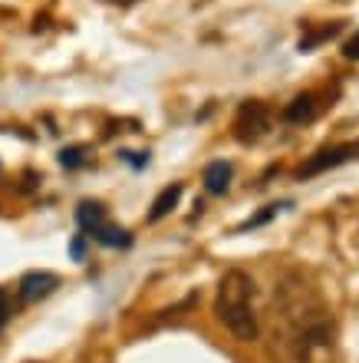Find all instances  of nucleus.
<instances>
[{"label": "nucleus", "mask_w": 359, "mask_h": 363, "mask_svg": "<svg viewBox=\"0 0 359 363\" xmlns=\"http://www.w3.org/2000/svg\"><path fill=\"white\" fill-rule=\"evenodd\" d=\"M251 294H254V284L244 271H227L221 277V287H217V301H215V314L217 320L237 337V340H257L261 327H257V314L251 311Z\"/></svg>", "instance_id": "nucleus-1"}, {"label": "nucleus", "mask_w": 359, "mask_h": 363, "mask_svg": "<svg viewBox=\"0 0 359 363\" xmlns=\"http://www.w3.org/2000/svg\"><path fill=\"white\" fill-rule=\"evenodd\" d=\"M267 129H270V109H267L264 103L251 99V103H244L241 109H237L234 135L241 139V143H257V139H264Z\"/></svg>", "instance_id": "nucleus-2"}, {"label": "nucleus", "mask_w": 359, "mask_h": 363, "mask_svg": "<svg viewBox=\"0 0 359 363\" xmlns=\"http://www.w3.org/2000/svg\"><path fill=\"white\" fill-rule=\"evenodd\" d=\"M353 155H359V143L333 145V149H323V152H317L313 159H307V162L297 169V175H300V179H310V175H320V172H326V169H336V165L353 159Z\"/></svg>", "instance_id": "nucleus-3"}, {"label": "nucleus", "mask_w": 359, "mask_h": 363, "mask_svg": "<svg viewBox=\"0 0 359 363\" xmlns=\"http://www.w3.org/2000/svg\"><path fill=\"white\" fill-rule=\"evenodd\" d=\"M57 287H59V277L53 274V271H30V274L20 277L17 294H20V301L33 304V301H40V297L53 294Z\"/></svg>", "instance_id": "nucleus-4"}, {"label": "nucleus", "mask_w": 359, "mask_h": 363, "mask_svg": "<svg viewBox=\"0 0 359 363\" xmlns=\"http://www.w3.org/2000/svg\"><path fill=\"white\" fill-rule=\"evenodd\" d=\"M317 116H320V103H317V96H313V93H300L284 109V119H287V123H297V125H300V123H313Z\"/></svg>", "instance_id": "nucleus-5"}, {"label": "nucleus", "mask_w": 359, "mask_h": 363, "mask_svg": "<svg viewBox=\"0 0 359 363\" xmlns=\"http://www.w3.org/2000/svg\"><path fill=\"white\" fill-rule=\"evenodd\" d=\"M340 30H343V20H333V23H323V27H310V30H307V33L300 37L297 50H300V53H313V50L320 47V43H326V40L336 37Z\"/></svg>", "instance_id": "nucleus-6"}, {"label": "nucleus", "mask_w": 359, "mask_h": 363, "mask_svg": "<svg viewBox=\"0 0 359 363\" xmlns=\"http://www.w3.org/2000/svg\"><path fill=\"white\" fill-rule=\"evenodd\" d=\"M178 199H181V185H178V182H175V185H165V189L155 195V201H152L149 221H161L171 208H175V205H178Z\"/></svg>", "instance_id": "nucleus-7"}, {"label": "nucleus", "mask_w": 359, "mask_h": 363, "mask_svg": "<svg viewBox=\"0 0 359 363\" xmlns=\"http://www.w3.org/2000/svg\"><path fill=\"white\" fill-rule=\"evenodd\" d=\"M231 175L234 172H231V165L227 162H211L201 179H205V189H208L211 195H224L227 185H231Z\"/></svg>", "instance_id": "nucleus-8"}, {"label": "nucleus", "mask_w": 359, "mask_h": 363, "mask_svg": "<svg viewBox=\"0 0 359 363\" xmlns=\"http://www.w3.org/2000/svg\"><path fill=\"white\" fill-rule=\"evenodd\" d=\"M93 238L99 241V245H106V248H129V245H132V235L125 228H119V225H109V221H103V225L93 231Z\"/></svg>", "instance_id": "nucleus-9"}, {"label": "nucleus", "mask_w": 359, "mask_h": 363, "mask_svg": "<svg viewBox=\"0 0 359 363\" xmlns=\"http://www.w3.org/2000/svg\"><path fill=\"white\" fill-rule=\"evenodd\" d=\"M76 221H79L86 231H96L106 221V208L99 205V201H79V208H76Z\"/></svg>", "instance_id": "nucleus-10"}, {"label": "nucleus", "mask_w": 359, "mask_h": 363, "mask_svg": "<svg viewBox=\"0 0 359 363\" xmlns=\"http://www.w3.org/2000/svg\"><path fill=\"white\" fill-rule=\"evenodd\" d=\"M89 159V145H67V149H59V165L63 169H79L86 165Z\"/></svg>", "instance_id": "nucleus-11"}, {"label": "nucleus", "mask_w": 359, "mask_h": 363, "mask_svg": "<svg viewBox=\"0 0 359 363\" xmlns=\"http://www.w3.org/2000/svg\"><path fill=\"white\" fill-rule=\"evenodd\" d=\"M343 57H346V60H359V30L353 33L350 40H346V43H343Z\"/></svg>", "instance_id": "nucleus-12"}, {"label": "nucleus", "mask_w": 359, "mask_h": 363, "mask_svg": "<svg viewBox=\"0 0 359 363\" xmlns=\"http://www.w3.org/2000/svg\"><path fill=\"white\" fill-rule=\"evenodd\" d=\"M125 162H132L135 169H142V165H149V152H122Z\"/></svg>", "instance_id": "nucleus-13"}, {"label": "nucleus", "mask_w": 359, "mask_h": 363, "mask_svg": "<svg viewBox=\"0 0 359 363\" xmlns=\"http://www.w3.org/2000/svg\"><path fill=\"white\" fill-rule=\"evenodd\" d=\"M69 251H73V258H76V261H83V251H86L83 238H76V241H73V245H69Z\"/></svg>", "instance_id": "nucleus-14"}, {"label": "nucleus", "mask_w": 359, "mask_h": 363, "mask_svg": "<svg viewBox=\"0 0 359 363\" xmlns=\"http://www.w3.org/2000/svg\"><path fill=\"white\" fill-rule=\"evenodd\" d=\"M7 317H10V304H7V297L0 294V327L7 324Z\"/></svg>", "instance_id": "nucleus-15"}, {"label": "nucleus", "mask_w": 359, "mask_h": 363, "mask_svg": "<svg viewBox=\"0 0 359 363\" xmlns=\"http://www.w3.org/2000/svg\"><path fill=\"white\" fill-rule=\"evenodd\" d=\"M109 4H119V7H132V4H139V0H109Z\"/></svg>", "instance_id": "nucleus-16"}]
</instances>
